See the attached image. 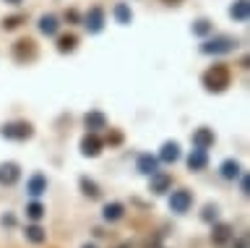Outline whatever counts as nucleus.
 <instances>
[{
    "label": "nucleus",
    "instance_id": "obj_1",
    "mask_svg": "<svg viewBox=\"0 0 250 248\" xmlns=\"http://www.w3.org/2000/svg\"><path fill=\"white\" fill-rule=\"evenodd\" d=\"M201 84H203V89H206V91H211V94H222V91L232 84V71H229V66H227V63L211 66L208 71L201 76Z\"/></svg>",
    "mask_w": 250,
    "mask_h": 248
},
{
    "label": "nucleus",
    "instance_id": "obj_2",
    "mask_svg": "<svg viewBox=\"0 0 250 248\" xmlns=\"http://www.w3.org/2000/svg\"><path fill=\"white\" fill-rule=\"evenodd\" d=\"M240 47L237 37H229V34H216V37H208V40L201 42V55H229Z\"/></svg>",
    "mask_w": 250,
    "mask_h": 248
},
{
    "label": "nucleus",
    "instance_id": "obj_3",
    "mask_svg": "<svg viewBox=\"0 0 250 248\" xmlns=\"http://www.w3.org/2000/svg\"><path fill=\"white\" fill-rule=\"evenodd\" d=\"M0 136L8 138V141H16V144H23L34 136V126L29 120H13V123H5L0 128Z\"/></svg>",
    "mask_w": 250,
    "mask_h": 248
},
{
    "label": "nucleus",
    "instance_id": "obj_4",
    "mask_svg": "<svg viewBox=\"0 0 250 248\" xmlns=\"http://www.w3.org/2000/svg\"><path fill=\"white\" fill-rule=\"evenodd\" d=\"M190 206H193V193L188 191V188H177V191L169 193V209L175 214L190 212Z\"/></svg>",
    "mask_w": 250,
    "mask_h": 248
},
{
    "label": "nucleus",
    "instance_id": "obj_5",
    "mask_svg": "<svg viewBox=\"0 0 250 248\" xmlns=\"http://www.w3.org/2000/svg\"><path fill=\"white\" fill-rule=\"evenodd\" d=\"M148 191L156 193V196H162V193L172 191V175H169V173H162V170L151 173V175H148Z\"/></svg>",
    "mask_w": 250,
    "mask_h": 248
},
{
    "label": "nucleus",
    "instance_id": "obj_6",
    "mask_svg": "<svg viewBox=\"0 0 250 248\" xmlns=\"http://www.w3.org/2000/svg\"><path fill=\"white\" fill-rule=\"evenodd\" d=\"M102 146H104V141H102L97 134H86L81 141H78V149H81V154H83V157H91V159L102 154Z\"/></svg>",
    "mask_w": 250,
    "mask_h": 248
},
{
    "label": "nucleus",
    "instance_id": "obj_7",
    "mask_svg": "<svg viewBox=\"0 0 250 248\" xmlns=\"http://www.w3.org/2000/svg\"><path fill=\"white\" fill-rule=\"evenodd\" d=\"M83 26L89 34H99L102 29H104V11L99 8V5H94V8H89V13L83 16Z\"/></svg>",
    "mask_w": 250,
    "mask_h": 248
},
{
    "label": "nucleus",
    "instance_id": "obj_8",
    "mask_svg": "<svg viewBox=\"0 0 250 248\" xmlns=\"http://www.w3.org/2000/svg\"><path fill=\"white\" fill-rule=\"evenodd\" d=\"M21 178V165L19 162H0V185H16Z\"/></svg>",
    "mask_w": 250,
    "mask_h": 248
},
{
    "label": "nucleus",
    "instance_id": "obj_9",
    "mask_svg": "<svg viewBox=\"0 0 250 248\" xmlns=\"http://www.w3.org/2000/svg\"><path fill=\"white\" fill-rule=\"evenodd\" d=\"M214 144H216V134L208 126H201V128L193 131V146H195V149H206L208 152Z\"/></svg>",
    "mask_w": 250,
    "mask_h": 248
},
{
    "label": "nucleus",
    "instance_id": "obj_10",
    "mask_svg": "<svg viewBox=\"0 0 250 248\" xmlns=\"http://www.w3.org/2000/svg\"><path fill=\"white\" fill-rule=\"evenodd\" d=\"M234 238V227L229 222H214L211 225V240H214V246H224L229 243Z\"/></svg>",
    "mask_w": 250,
    "mask_h": 248
},
{
    "label": "nucleus",
    "instance_id": "obj_11",
    "mask_svg": "<svg viewBox=\"0 0 250 248\" xmlns=\"http://www.w3.org/2000/svg\"><path fill=\"white\" fill-rule=\"evenodd\" d=\"M83 126L89 134H99V131H104L109 123H107V115L102 113V110H89L83 115Z\"/></svg>",
    "mask_w": 250,
    "mask_h": 248
},
{
    "label": "nucleus",
    "instance_id": "obj_12",
    "mask_svg": "<svg viewBox=\"0 0 250 248\" xmlns=\"http://www.w3.org/2000/svg\"><path fill=\"white\" fill-rule=\"evenodd\" d=\"M159 165H162V162L156 159V154H151V152H141L138 157H136V170H138L141 175L156 173V170H159Z\"/></svg>",
    "mask_w": 250,
    "mask_h": 248
},
{
    "label": "nucleus",
    "instance_id": "obj_13",
    "mask_svg": "<svg viewBox=\"0 0 250 248\" xmlns=\"http://www.w3.org/2000/svg\"><path fill=\"white\" fill-rule=\"evenodd\" d=\"M37 55V45L34 40H19L13 45V58L19 60V63H26V60H34Z\"/></svg>",
    "mask_w": 250,
    "mask_h": 248
},
{
    "label": "nucleus",
    "instance_id": "obj_14",
    "mask_svg": "<svg viewBox=\"0 0 250 248\" xmlns=\"http://www.w3.org/2000/svg\"><path fill=\"white\" fill-rule=\"evenodd\" d=\"M185 165L188 170H193V173H201V170H206L208 167V152L206 149H190V154L185 157Z\"/></svg>",
    "mask_w": 250,
    "mask_h": 248
},
{
    "label": "nucleus",
    "instance_id": "obj_15",
    "mask_svg": "<svg viewBox=\"0 0 250 248\" xmlns=\"http://www.w3.org/2000/svg\"><path fill=\"white\" fill-rule=\"evenodd\" d=\"M180 157H183V152H180V144L177 141H164L159 154H156V159L164 162V165H175Z\"/></svg>",
    "mask_w": 250,
    "mask_h": 248
},
{
    "label": "nucleus",
    "instance_id": "obj_16",
    "mask_svg": "<svg viewBox=\"0 0 250 248\" xmlns=\"http://www.w3.org/2000/svg\"><path fill=\"white\" fill-rule=\"evenodd\" d=\"M26 193H29L31 199H39L42 193H47V175H44V173L29 175V180H26Z\"/></svg>",
    "mask_w": 250,
    "mask_h": 248
},
{
    "label": "nucleus",
    "instance_id": "obj_17",
    "mask_svg": "<svg viewBox=\"0 0 250 248\" xmlns=\"http://www.w3.org/2000/svg\"><path fill=\"white\" fill-rule=\"evenodd\" d=\"M123 214H125V206L120 201H107L102 206V220L104 222H117V220H123Z\"/></svg>",
    "mask_w": 250,
    "mask_h": 248
},
{
    "label": "nucleus",
    "instance_id": "obj_18",
    "mask_svg": "<svg viewBox=\"0 0 250 248\" xmlns=\"http://www.w3.org/2000/svg\"><path fill=\"white\" fill-rule=\"evenodd\" d=\"M240 173H242V167H240V162L237 159H224L222 165H219V175L224 178V180H237L240 178Z\"/></svg>",
    "mask_w": 250,
    "mask_h": 248
},
{
    "label": "nucleus",
    "instance_id": "obj_19",
    "mask_svg": "<svg viewBox=\"0 0 250 248\" xmlns=\"http://www.w3.org/2000/svg\"><path fill=\"white\" fill-rule=\"evenodd\" d=\"M60 29V21L58 16H52V13H44L42 19H39V32H42L44 37H55Z\"/></svg>",
    "mask_w": 250,
    "mask_h": 248
},
{
    "label": "nucleus",
    "instance_id": "obj_20",
    "mask_svg": "<svg viewBox=\"0 0 250 248\" xmlns=\"http://www.w3.org/2000/svg\"><path fill=\"white\" fill-rule=\"evenodd\" d=\"M23 235H26L29 243H34V246H42L44 240H47V230L42 227V225H26V230H23Z\"/></svg>",
    "mask_w": 250,
    "mask_h": 248
},
{
    "label": "nucleus",
    "instance_id": "obj_21",
    "mask_svg": "<svg viewBox=\"0 0 250 248\" xmlns=\"http://www.w3.org/2000/svg\"><path fill=\"white\" fill-rule=\"evenodd\" d=\"M78 188H81V193H83V196H89V199H99V196H102L97 180H91L89 175H81V178H78Z\"/></svg>",
    "mask_w": 250,
    "mask_h": 248
},
{
    "label": "nucleus",
    "instance_id": "obj_22",
    "mask_svg": "<svg viewBox=\"0 0 250 248\" xmlns=\"http://www.w3.org/2000/svg\"><path fill=\"white\" fill-rule=\"evenodd\" d=\"M229 16L234 21H240V24H245V21L250 19V0H237V3L229 8Z\"/></svg>",
    "mask_w": 250,
    "mask_h": 248
},
{
    "label": "nucleus",
    "instance_id": "obj_23",
    "mask_svg": "<svg viewBox=\"0 0 250 248\" xmlns=\"http://www.w3.org/2000/svg\"><path fill=\"white\" fill-rule=\"evenodd\" d=\"M112 16H115V21H117L120 26H128L130 21H133V11H130L125 3H117L115 8H112Z\"/></svg>",
    "mask_w": 250,
    "mask_h": 248
},
{
    "label": "nucleus",
    "instance_id": "obj_24",
    "mask_svg": "<svg viewBox=\"0 0 250 248\" xmlns=\"http://www.w3.org/2000/svg\"><path fill=\"white\" fill-rule=\"evenodd\" d=\"M76 47H78V37L76 34L58 37V52H60V55H68V52H73Z\"/></svg>",
    "mask_w": 250,
    "mask_h": 248
},
{
    "label": "nucleus",
    "instance_id": "obj_25",
    "mask_svg": "<svg viewBox=\"0 0 250 248\" xmlns=\"http://www.w3.org/2000/svg\"><path fill=\"white\" fill-rule=\"evenodd\" d=\"M44 214H47V209H44L42 201H37V199H34V201H29V204H26V217H29V220L39 222Z\"/></svg>",
    "mask_w": 250,
    "mask_h": 248
},
{
    "label": "nucleus",
    "instance_id": "obj_26",
    "mask_svg": "<svg viewBox=\"0 0 250 248\" xmlns=\"http://www.w3.org/2000/svg\"><path fill=\"white\" fill-rule=\"evenodd\" d=\"M214 32V24H211L208 19H198L193 24V37H201V40H206V37Z\"/></svg>",
    "mask_w": 250,
    "mask_h": 248
},
{
    "label": "nucleus",
    "instance_id": "obj_27",
    "mask_svg": "<svg viewBox=\"0 0 250 248\" xmlns=\"http://www.w3.org/2000/svg\"><path fill=\"white\" fill-rule=\"evenodd\" d=\"M201 220L206 225H214L219 220V206L216 204H206V206H203V212H201Z\"/></svg>",
    "mask_w": 250,
    "mask_h": 248
},
{
    "label": "nucleus",
    "instance_id": "obj_28",
    "mask_svg": "<svg viewBox=\"0 0 250 248\" xmlns=\"http://www.w3.org/2000/svg\"><path fill=\"white\" fill-rule=\"evenodd\" d=\"M23 21H26V16H23V13H16V16H5V19H3V29H5V32H13V29H19Z\"/></svg>",
    "mask_w": 250,
    "mask_h": 248
},
{
    "label": "nucleus",
    "instance_id": "obj_29",
    "mask_svg": "<svg viewBox=\"0 0 250 248\" xmlns=\"http://www.w3.org/2000/svg\"><path fill=\"white\" fill-rule=\"evenodd\" d=\"M107 144H109V146H117V144H123V134H120V131H109V136H107Z\"/></svg>",
    "mask_w": 250,
    "mask_h": 248
},
{
    "label": "nucleus",
    "instance_id": "obj_30",
    "mask_svg": "<svg viewBox=\"0 0 250 248\" xmlns=\"http://www.w3.org/2000/svg\"><path fill=\"white\" fill-rule=\"evenodd\" d=\"M237 180H240V191L248 196V193H250V188H248V175H245V173H240V178H237Z\"/></svg>",
    "mask_w": 250,
    "mask_h": 248
},
{
    "label": "nucleus",
    "instance_id": "obj_31",
    "mask_svg": "<svg viewBox=\"0 0 250 248\" xmlns=\"http://www.w3.org/2000/svg\"><path fill=\"white\" fill-rule=\"evenodd\" d=\"M65 21H70V24H78V21H81V16H78L76 11H65Z\"/></svg>",
    "mask_w": 250,
    "mask_h": 248
},
{
    "label": "nucleus",
    "instance_id": "obj_32",
    "mask_svg": "<svg viewBox=\"0 0 250 248\" xmlns=\"http://www.w3.org/2000/svg\"><path fill=\"white\" fill-rule=\"evenodd\" d=\"M3 227H16V217L13 214H3Z\"/></svg>",
    "mask_w": 250,
    "mask_h": 248
},
{
    "label": "nucleus",
    "instance_id": "obj_33",
    "mask_svg": "<svg viewBox=\"0 0 250 248\" xmlns=\"http://www.w3.org/2000/svg\"><path fill=\"white\" fill-rule=\"evenodd\" d=\"M162 3H167V5H177V3H183V0H162Z\"/></svg>",
    "mask_w": 250,
    "mask_h": 248
},
{
    "label": "nucleus",
    "instance_id": "obj_34",
    "mask_svg": "<svg viewBox=\"0 0 250 248\" xmlns=\"http://www.w3.org/2000/svg\"><path fill=\"white\" fill-rule=\"evenodd\" d=\"M5 3H11V5H19V3H21V0H5Z\"/></svg>",
    "mask_w": 250,
    "mask_h": 248
},
{
    "label": "nucleus",
    "instance_id": "obj_35",
    "mask_svg": "<svg viewBox=\"0 0 250 248\" xmlns=\"http://www.w3.org/2000/svg\"><path fill=\"white\" fill-rule=\"evenodd\" d=\"M83 248H97V246H83Z\"/></svg>",
    "mask_w": 250,
    "mask_h": 248
}]
</instances>
